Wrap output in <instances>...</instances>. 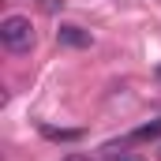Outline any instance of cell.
Segmentation results:
<instances>
[{"instance_id":"2","label":"cell","mask_w":161,"mask_h":161,"mask_svg":"<svg viewBox=\"0 0 161 161\" xmlns=\"http://www.w3.org/2000/svg\"><path fill=\"white\" fill-rule=\"evenodd\" d=\"M56 41L68 45V49H86V45H90V34H86L82 26H71V23H68V26L56 30Z\"/></svg>"},{"instance_id":"4","label":"cell","mask_w":161,"mask_h":161,"mask_svg":"<svg viewBox=\"0 0 161 161\" xmlns=\"http://www.w3.org/2000/svg\"><path fill=\"white\" fill-rule=\"evenodd\" d=\"M158 135H161V120H154V124H142V127H139V131H135L131 139H135V142H142V139H158Z\"/></svg>"},{"instance_id":"6","label":"cell","mask_w":161,"mask_h":161,"mask_svg":"<svg viewBox=\"0 0 161 161\" xmlns=\"http://www.w3.org/2000/svg\"><path fill=\"white\" fill-rule=\"evenodd\" d=\"M60 161H94V158H86V154H68V158H60Z\"/></svg>"},{"instance_id":"7","label":"cell","mask_w":161,"mask_h":161,"mask_svg":"<svg viewBox=\"0 0 161 161\" xmlns=\"http://www.w3.org/2000/svg\"><path fill=\"white\" fill-rule=\"evenodd\" d=\"M113 161H142V158H135V154H120V158H113Z\"/></svg>"},{"instance_id":"8","label":"cell","mask_w":161,"mask_h":161,"mask_svg":"<svg viewBox=\"0 0 161 161\" xmlns=\"http://www.w3.org/2000/svg\"><path fill=\"white\" fill-rule=\"evenodd\" d=\"M158 79H161V68H158Z\"/></svg>"},{"instance_id":"1","label":"cell","mask_w":161,"mask_h":161,"mask_svg":"<svg viewBox=\"0 0 161 161\" xmlns=\"http://www.w3.org/2000/svg\"><path fill=\"white\" fill-rule=\"evenodd\" d=\"M0 41L11 53H30L34 49V23L26 15H8L0 23Z\"/></svg>"},{"instance_id":"3","label":"cell","mask_w":161,"mask_h":161,"mask_svg":"<svg viewBox=\"0 0 161 161\" xmlns=\"http://www.w3.org/2000/svg\"><path fill=\"white\" fill-rule=\"evenodd\" d=\"M41 135L53 139V142H75V139H82L79 127H53V124H41Z\"/></svg>"},{"instance_id":"5","label":"cell","mask_w":161,"mask_h":161,"mask_svg":"<svg viewBox=\"0 0 161 161\" xmlns=\"http://www.w3.org/2000/svg\"><path fill=\"white\" fill-rule=\"evenodd\" d=\"M60 4H64V0H41V8H45V11H56Z\"/></svg>"},{"instance_id":"9","label":"cell","mask_w":161,"mask_h":161,"mask_svg":"<svg viewBox=\"0 0 161 161\" xmlns=\"http://www.w3.org/2000/svg\"><path fill=\"white\" fill-rule=\"evenodd\" d=\"M158 158H161V150H158Z\"/></svg>"}]
</instances>
